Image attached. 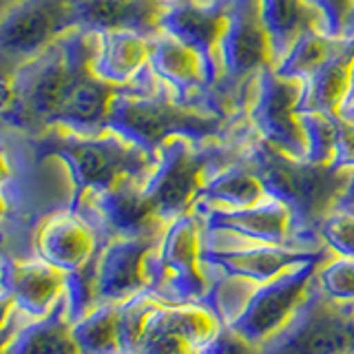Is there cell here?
Instances as JSON below:
<instances>
[{"instance_id": "cell-12", "label": "cell", "mask_w": 354, "mask_h": 354, "mask_svg": "<svg viewBox=\"0 0 354 354\" xmlns=\"http://www.w3.org/2000/svg\"><path fill=\"white\" fill-rule=\"evenodd\" d=\"M328 254L321 248H290V246H270V243H243L237 248H219L204 243L202 261L206 270H215L230 281L243 283H266L277 274L286 272L297 263L326 259Z\"/></svg>"}, {"instance_id": "cell-19", "label": "cell", "mask_w": 354, "mask_h": 354, "mask_svg": "<svg viewBox=\"0 0 354 354\" xmlns=\"http://www.w3.org/2000/svg\"><path fill=\"white\" fill-rule=\"evenodd\" d=\"M164 0H75V25L102 36L106 31H133L153 38L162 31Z\"/></svg>"}, {"instance_id": "cell-35", "label": "cell", "mask_w": 354, "mask_h": 354, "mask_svg": "<svg viewBox=\"0 0 354 354\" xmlns=\"http://www.w3.org/2000/svg\"><path fill=\"white\" fill-rule=\"evenodd\" d=\"M330 166L337 171H354V124L343 118L337 122V151Z\"/></svg>"}, {"instance_id": "cell-14", "label": "cell", "mask_w": 354, "mask_h": 354, "mask_svg": "<svg viewBox=\"0 0 354 354\" xmlns=\"http://www.w3.org/2000/svg\"><path fill=\"white\" fill-rule=\"evenodd\" d=\"M193 213L210 235L235 237L243 243L288 246L295 217L281 202L268 197L248 208H213L195 204Z\"/></svg>"}, {"instance_id": "cell-10", "label": "cell", "mask_w": 354, "mask_h": 354, "mask_svg": "<svg viewBox=\"0 0 354 354\" xmlns=\"http://www.w3.org/2000/svg\"><path fill=\"white\" fill-rule=\"evenodd\" d=\"M160 230L138 235H113L93 257L100 304H127L151 283V254L160 241Z\"/></svg>"}, {"instance_id": "cell-32", "label": "cell", "mask_w": 354, "mask_h": 354, "mask_svg": "<svg viewBox=\"0 0 354 354\" xmlns=\"http://www.w3.org/2000/svg\"><path fill=\"white\" fill-rule=\"evenodd\" d=\"M324 246L339 257L354 259V210L335 206L317 224Z\"/></svg>"}, {"instance_id": "cell-21", "label": "cell", "mask_w": 354, "mask_h": 354, "mask_svg": "<svg viewBox=\"0 0 354 354\" xmlns=\"http://www.w3.org/2000/svg\"><path fill=\"white\" fill-rule=\"evenodd\" d=\"M149 69L180 97L182 104L191 93L202 91L206 84L215 82L202 55L164 31L151 38Z\"/></svg>"}, {"instance_id": "cell-39", "label": "cell", "mask_w": 354, "mask_h": 354, "mask_svg": "<svg viewBox=\"0 0 354 354\" xmlns=\"http://www.w3.org/2000/svg\"><path fill=\"white\" fill-rule=\"evenodd\" d=\"M346 36H354V14H352V18H350V25H348Z\"/></svg>"}, {"instance_id": "cell-37", "label": "cell", "mask_w": 354, "mask_h": 354, "mask_svg": "<svg viewBox=\"0 0 354 354\" xmlns=\"http://www.w3.org/2000/svg\"><path fill=\"white\" fill-rule=\"evenodd\" d=\"M348 104H354V64L350 69V86H348V95H346V102H343V106Z\"/></svg>"}, {"instance_id": "cell-28", "label": "cell", "mask_w": 354, "mask_h": 354, "mask_svg": "<svg viewBox=\"0 0 354 354\" xmlns=\"http://www.w3.org/2000/svg\"><path fill=\"white\" fill-rule=\"evenodd\" d=\"M337 44H339V38H332L326 31L310 27L292 42V47L288 49V53L272 66V69L277 71V75L286 77V80L306 82L308 77L335 53Z\"/></svg>"}, {"instance_id": "cell-9", "label": "cell", "mask_w": 354, "mask_h": 354, "mask_svg": "<svg viewBox=\"0 0 354 354\" xmlns=\"http://www.w3.org/2000/svg\"><path fill=\"white\" fill-rule=\"evenodd\" d=\"M219 328V315L202 304L158 301L129 354H199Z\"/></svg>"}, {"instance_id": "cell-22", "label": "cell", "mask_w": 354, "mask_h": 354, "mask_svg": "<svg viewBox=\"0 0 354 354\" xmlns=\"http://www.w3.org/2000/svg\"><path fill=\"white\" fill-rule=\"evenodd\" d=\"M352 64L354 36H341L335 53L304 82L301 111L337 115L348 95Z\"/></svg>"}, {"instance_id": "cell-29", "label": "cell", "mask_w": 354, "mask_h": 354, "mask_svg": "<svg viewBox=\"0 0 354 354\" xmlns=\"http://www.w3.org/2000/svg\"><path fill=\"white\" fill-rule=\"evenodd\" d=\"M304 138H306V162L330 166L337 151V122L339 113H317V111H299Z\"/></svg>"}, {"instance_id": "cell-18", "label": "cell", "mask_w": 354, "mask_h": 354, "mask_svg": "<svg viewBox=\"0 0 354 354\" xmlns=\"http://www.w3.org/2000/svg\"><path fill=\"white\" fill-rule=\"evenodd\" d=\"M97 235L77 210H62L42 219L36 232V252L62 272H73L95 257Z\"/></svg>"}, {"instance_id": "cell-13", "label": "cell", "mask_w": 354, "mask_h": 354, "mask_svg": "<svg viewBox=\"0 0 354 354\" xmlns=\"http://www.w3.org/2000/svg\"><path fill=\"white\" fill-rule=\"evenodd\" d=\"M219 64L228 82H239L272 66L261 0H230L228 25L219 44Z\"/></svg>"}, {"instance_id": "cell-34", "label": "cell", "mask_w": 354, "mask_h": 354, "mask_svg": "<svg viewBox=\"0 0 354 354\" xmlns=\"http://www.w3.org/2000/svg\"><path fill=\"white\" fill-rule=\"evenodd\" d=\"M199 354H261V348L252 346L250 341L237 335L232 328L221 324V328L215 332V337L206 343Z\"/></svg>"}, {"instance_id": "cell-4", "label": "cell", "mask_w": 354, "mask_h": 354, "mask_svg": "<svg viewBox=\"0 0 354 354\" xmlns=\"http://www.w3.org/2000/svg\"><path fill=\"white\" fill-rule=\"evenodd\" d=\"M248 164L259 175L268 197L281 202L292 213L295 221L304 224H319L337 206L348 177V171L290 158L266 142L252 149Z\"/></svg>"}, {"instance_id": "cell-5", "label": "cell", "mask_w": 354, "mask_h": 354, "mask_svg": "<svg viewBox=\"0 0 354 354\" xmlns=\"http://www.w3.org/2000/svg\"><path fill=\"white\" fill-rule=\"evenodd\" d=\"M202 250V224L195 213L164 224L151 254L149 295L162 304H202L210 290Z\"/></svg>"}, {"instance_id": "cell-1", "label": "cell", "mask_w": 354, "mask_h": 354, "mask_svg": "<svg viewBox=\"0 0 354 354\" xmlns=\"http://www.w3.org/2000/svg\"><path fill=\"white\" fill-rule=\"evenodd\" d=\"M93 36L77 27L16 73L14 100L25 118L69 129L77 136H102L111 100L120 91L93 71Z\"/></svg>"}, {"instance_id": "cell-38", "label": "cell", "mask_w": 354, "mask_h": 354, "mask_svg": "<svg viewBox=\"0 0 354 354\" xmlns=\"http://www.w3.org/2000/svg\"><path fill=\"white\" fill-rule=\"evenodd\" d=\"M339 118H343L350 124H354V104H348V106H341L339 111Z\"/></svg>"}, {"instance_id": "cell-6", "label": "cell", "mask_w": 354, "mask_h": 354, "mask_svg": "<svg viewBox=\"0 0 354 354\" xmlns=\"http://www.w3.org/2000/svg\"><path fill=\"white\" fill-rule=\"evenodd\" d=\"M324 259L297 263L266 283H252L246 299L224 319L226 324L252 346L263 348L299 315L315 290L317 268Z\"/></svg>"}, {"instance_id": "cell-7", "label": "cell", "mask_w": 354, "mask_h": 354, "mask_svg": "<svg viewBox=\"0 0 354 354\" xmlns=\"http://www.w3.org/2000/svg\"><path fill=\"white\" fill-rule=\"evenodd\" d=\"M213 160V149H197L195 142L182 138L166 142L158 151V162L144 180V191L160 224L193 213L199 193L210 177L206 173Z\"/></svg>"}, {"instance_id": "cell-16", "label": "cell", "mask_w": 354, "mask_h": 354, "mask_svg": "<svg viewBox=\"0 0 354 354\" xmlns=\"http://www.w3.org/2000/svg\"><path fill=\"white\" fill-rule=\"evenodd\" d=\"M75 25V0H25L7 16L0 42L18 58L42 51Z\"/></svg>"}, {"instance_id": "cell-20", "label": "cell", "mask_w": 354, "mask_h": 354, "mask_svg": "<svg viewBox=\"0 0 354 354\" xmlns=\"http://www.w3.org/2000/svg\"><path fill=\"white\" fill-rule=\"evenodd\" d=\"M82 202L93 208V213L109 228L111 235H138V232L155 230V224H160L151 199L144 191V180H127L109 191L88 195Z\"/></svg>"}, {"instance_id": "cell-17", "label": "cell", "mask_w": 354, "mask_h": 354, "mask_svg": "<svg viewBox=\"0 0 354 354\" xmlns=\"http://www.w3.org/2000/svg\"><path fill=\"white\" fill-rule=\"evenodd\" d=\"M66 272L38 259L3 263V299L5 310H16L27 321L51 315L64 299Z\"/></svg>"}, {"instance_id": "cell-24", "label": "cell", "mask_w": 354, "mask_h": 354, "mask_svg": "<svg viewBox=\"0 0 354 354\" xmlns=\"http://www.w3.org/2000/svg\"><path fill=\"white\" fill-rule=\"evenodd\" d=\"M3 354H80L64 306L60 304L42 319L27 321L3 339Z\"/></svg>"}, {"instance_id": "cell-31", "label": "cell", "mask_w": 354, "mask_h": 354, "mask_svg": "<svg viewBox=\"0 0 354 354\" xmlns=\"http://www.w3.org/2000/svg\"><path fill=\"white\" fill-rule=\"evenodd\" d=\"M62 306H64L66 319L71 321V326L100 306L93 259L86 266H82V268H77L73 272H66Z\"/></svg>"}, {"instance_id": "cell-11", "label": "cell", "mask_w": 354, "mask_h": 354, "mask_svg": "<svg viewBox=\"0 0 354 354\" xmlns=\"http://www.w3.org/2000/svg\"><path fill=\"white\" fill-rule=\"evenodd\" d=\"M304 82L286 80L272 66L259 73L257 97L252 102L250 120L261 142L297 160H306V138L299 111H301Z\"/></svg>"}, {"instance_id": "cell-33", "label": "cell", "mask_w": 354, "mask_h": 354, "mask_svg": "<svg viewBox=\"0 0 354 354\" xmlns=\"http://www.w3.org/2000/svg\"><path fill=\"white\" fill-rule=\"evenodd\" d=\"M306 5L313 7L321 22H324V31L332 38L346 36L350 18L354 14V0H304Z\"/></svg>"}, {"instance_id": "cell-2", "label": "cell", "mask_w": 354, "mask_h": 354, "mask_svg": "<svg viewBox=\"0 0 354 354\" xmlns=\"http://www.w3.org/2000/svg\"><path fill=\"white\" fill-rule=\"evenodd\" d=\"M221 127V115L204 113L169 95L144 93L142 88H120L106 118V131L151 153L177 138L199 144L219 136Z\"/></svg>"}, {"instance_id": "cell-25", "label": "cell", "mask_w": 354, "mask_h": 354, "mask_svg": "<svg viewBox=\"0 0 354 354\" xmlns=\"http://www.w3.org/2000/svg\"><path fill=\"white\" fill-rule=\"evenodd\" d=\"M268 199V193L250 164H232L208 177L197 204L213 208H248Z\"/></svg>"}, {"instance_id": "cell-23", "label": "cell", "mask_w": 354, "mask_h": 354, "mask_svg": "<svg viewBox=\"0 0 354 354\" xmlns=\"http://www.w3.org/2000/svg\"><path fill=\"white\" fill-rule=\"evenodd\" d=\"M151 38L133 31H106L100 36V51L93 62V71L111 84H129L142 77L149 64Z\"/></svg>"}, {"instance_id": "cell-26", "label": "cell", "mask_w": 354, "mask_h": 354, "mask_svg": "<svg viewBox=\"0 0 354 354\" xmlns=\"http://www.w3.org/2000/svg\"><path fill=\"white\" fill-rule=\"evenodd\" d=\"M261 18L270 40L272 66L279 62L292 42L321 20L317 11L304 0H261Z\"/></svg>"}, {"instance_id": "cell-3", "label": "cell", "mask_w": 354, "mask_h": 354, "mask_svg": "<svg viewBox=\"0 0 354 354\" xmlns=\"http://www.w3.org/2000/svg\"><path fill=\"white\" fill-rule=\"evenodd\" d=\"M47 155H55L69 169L73 182V210L88 195L109 191L127 180H147L158 162V153L144 151L111 131L102 136L69 133L49 142Z\"/></svg>"}, {"instance_id": "cell-36", "label": "cell", "mask_w": 354, "mask_h": 354, "mask_svg": "<svg viewBox=\"0 0 354 354\" xmlns=\"http://www.w3.org/2000/svg\"><path fill=\"white\" fill-rule=\"evenodd\" d=\"M339 208H352L354 210V171H348L346 184H343L339 199H337Z\"/></svg>"}, {"instance_id": "cell-15", "label": "cell", "mask_w": 354, "mask_h": 354, "mask_svg": "<svg viewBox=\"0 0 354 354\" xmlns=\"http://www.w3.org/2000/svg\"><path fill=\"white\" fill-rule=\"evenodd\" d=\"M230 0H173L166 3L160 29L202 55L217 77L219 44L228 25Z\"/></svg>"}, {"instance_id": "cell-27", "label": "cell", "mask_w": 354, "mask_h": 354, "mask_svg": "<svg viewBox=\"0 0 354 354\" xmlns=\"http://www.w3.org/2000/svg\"><path fill=\"white\" fill-rule=\"evenodd\" d=\"M80 354H127L122 304H100L73 324Z\"/></svg>"}, {"instance_id": "cell-8", "label": "cell", "mask_w": 354, "mask_h": 354, "mask_svg": "<svg viewBox=\"0 0 354 354\" xmlns=\"http://www.w3.org/2000/svg\"><path fill=\"white\" fill-rule=\"evenodd\" d=\"M261 354H354V308L337 306L317 292Z\"/></svg>"}, {"instance_id": "cell-30", "label": "cell", "mask_w": 354, "mask_h": 354, "mask_svg": "<svg viewBox=\"0 0 354 354\" xmlns=\"http://www.w3.org/2000/svg\"><path fill=\"white\" fill-rule=\"evenodd\" d=\"M315 288L328 301L354 308V259L328 254L317 268Z\"/></svg>"}]
</instances>
